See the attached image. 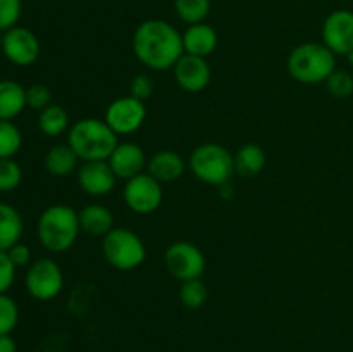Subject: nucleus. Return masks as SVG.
<instances>
[{
  "label": "nucleus",
  "mask_w": 353,
  "mask_h": 352,
  "mask_svg": "<svg viewBox=\"0 0 353 352\" xmlns=\"http://www.w3.org/2000/svg\"><path fill=\"white\" fill-rule=\"evenodd\" d=\"M131 45L138 61L152 71L172 69L185 54L183 33L164 19H147L138 24Z\"/></svg>",
  "instance_id": "obj_1"
},
{
  "label": "nucleus",
  "mask_w": 353,
  "mask_h": 352,
  "mask_svg": "<svg viewBox=\"0 0 353 352\" xmlns=\"http://www.w3.org/2000/svg\"><path fill=\"white\" fill-rule=\"evenodd\" d=\"M78 211L65 204H54L47 207L38 217V240L47 251L54 254L68 252L79 237Z\"/></svg>",
  "instance_id": "obj_2"
},
{
  "label": "nucleus",
  "mask_w": 353,
  "mask_h": 352,
  "mask_svg": "<svg viewBox=\"0 0 353 352\" xmlns=\"http://www.w3.org/2000/svg\"><path fill=\"white\" fill-rule=\"evenodd\" d=\"M68 144L83 162H88L107 161L119 140L103 119L83 117L69 128Z\"/></svg>",
  "instance_id": "obj_3"
},
{
  "label": "nucleus",
  "mask_w": 353,
  "mask_h": 352,
  "mask_svg": "<svg viewBox=\"0 0 353 352\" xmlns=\"http://www.w3.org/2000/svg\"><path fill=\"white\" fill-rule=\"evenodd\" d=\"M286 69L302 85H319L336 71V55L323 41H305L290 52Z\"/></svg>",
  "instance_id": "obj_4"
},
{
  "label": "nucleus",
  "mask_w": 353,
  "mask_h": 352,
  "mask_svg": "<svg viewBox=\"0 0 353 352\" xmlns=\"http://www.w3.org/2000/svg\"><path fill=\"white\" fill-rule=\"evenodd\" d=\"M190 169L196 179L212 186L230 183L234 173V155L224 145L202 144L192 152Z\"/></svg>",
  "instance_id": "obj_5"
},
{
  "label": "nucleus",
  "mask_w": 353,
  "mask_h": 352,
  "mask_svg": "<svg viewBox=\"0 0 353 352\" xmlns=\"http://www.w3.org/2000/svg\"><path fill=\"white\" fill-rule=\"evenodd\" d=\"M102 254L107 264L119 271L140 268L147 259L143 240L130 228H112L102 238Z\"/></svg>",
  "instance_id": "obj_6"
},
{
  "label": "nucleus",
  "mask_w": 353,
  "mask_h": 352,
  "mask_svg": "<svg viewBox=\"0 0 353 352\" xmlns=\"http://www.w3.org/2000/svg\"><path fill=\"white\" fill-rule=\"evenodd\" d=\"M24 285L33 299L47 302L59 297L64 289V273L54 259L40 257L28 268Z\"/></svg>",
  "instance_id": "obj_7"
},
{
  "label": "nucleus",
  "mask_w": 353,
  "mask_h": 352,
  "mask_svg": "<svg viewBox=\"0 0 353 352\" xmlns=\"http://www.w3.org/2000/svg\"><path fill=\"white\" fill-rule=\"evenodd\" d=\"M164 264L172 278L179 282L202 278L205 273L207 261L203 252L195 244L186 240L172 242L164 254Z\"/></svg>",
  "instance_id": "obj_8"
},
{
  "label": "nucleus",
  "mask_w": 353,
  "mask_h": 352,
  "mask_svg": "<svg viewBox=\"0 0 353 352\" xmlns=\"http://www.w3.org/2000/svg\"><path fill=\"white\" fill-rule=\"evenodd\" d=\"M123 199L128 209L134 214H152L161 207L164 200L162 183L148 173H140L124 183Z\"/></svg>",
  "instance_id": "obj_9"
},
{
  "label": "nucleus",
  "mask_w": 353,
  "mask_h": 352,
  "mask_svg": "<svg viewBox=\"0 0 353 352\" xmlns=\"http://www.w3.org/2000/svg\"><path fill=\"white\" fill-rule=\"evenodd\" d=\"M145 119H147L145 102L131 95L119 97L114 102H110L105 109V116H103V121L109 124L110 130L117 137L137 133L143 126Z\"/></svg>",
  "instance_id": "obj_10"
},
{
  "label": "nucleus",
  "mask_w": 353,
  "mask_h": 352,
  "mask_svg": "<svg viewBox=\"0 0 353 352\" xmlns=\"http://www.w3.org/2000/svg\"><path fill=\"white\" fill-rule=\"evenodd\" d=\"M0 50L14 66L26 68L38 61L41 47L33 31L23 26H14L2 35Z\"/></svg>",
  "instance_id": "obj_11"
},
{
  "label": "nucleus",
  "mask_w": 353,
  "mask_h": 352,
  "mask_svg": "<svg viewBox=\"0 0 353 352\" xmlns=\"http://www.w3.org/2000/svg\"><path fill=\"white\" fill-rule=\"evenodd\" d=\"M323 43L333 52L334 55H345L347 57L353 52V12L348 9L333 10L324 19Z\"/></svg>",
  "instance_id": "obj_12"
},
{
  "label": "nucleus",
  "mask_w": 353,
  "mask_h": 352,
  "mask_svg": "<svg viewBox=\"0 0 353 352\" xmlns=\"http://www.w3.org/2000/svg\"><path fill=\"white\" fill-rule=\"evenodd\" d=\"M76 179L83 192L90 197H105L116 188L117 176L109 161L83 162L76 171Z\"/></svg>",
  "instance_id": "obj_13"
},
{
  "label": "nucleus",
  "mask_w": 353,
  "mask_h": 352,
  "mask_svg": "<svg viewBox=\"0 0 353 352\" xmlns=\"http://www.w3.org/2000/svg\"><path fill=\"white\" fill-rule=\"evenodd\" d=\"M174 79L181 90L188 93H199L209 86L212 71L205 57L183 54L172 68Z\"/></svg>",
  "instance_id": "obj_14"
},
{
  "label": "nucleus",
  "mask_w": 353,
  "mask_h": 352,
  "mask_svg": "<svg viewBox=\"0 0 353 352\" xmlns=\"http://www.w3.org/2000/svg\"><path fill=\"white\" fill-rule=\"evenodd\" d=\"M107 161H109L112 171L116 173L117 179L128 182L133 176L145 173L143 169H147L148 159L145 155L143 148L138 144H133V141H123L121 144L119 141Z\"/></svg>",
  "instance_id": "obj_15"
},
{
  "label": "nucleus",
  "mask_w": 353,
  "mask_h": 352,
  "mask_svg": "<svg viewBox=\"0 0 353 352\" xmlns=\"http://www.w3.org/2000/svg\"><path fill=\"white\" fill-rule=\"evenodd\" d=\"M219 45L217 31L205 21L199 24H190L183 33V48L185 54L199 55V57H209L214 54Z\"/></svg>",
  "instance_id": "obj_16"
},
{
  "label": "nucleus",
  "mask_w": 353,
  "mask_h": 352,
  "mask_svg": "<svg viewBox=\"0 0 353 352\" xmlns=\"http://www.w3.org/2000/svg\"><path fill=\"white\" fill-rule=\"evenodd\" d=\"M186 171V162L178 152L174 150H159L148 159L147 173L154 176L157 182L172 183L181 178Z\"/></svg>",
  "instance_id": "obj_17"
},
{
  "label": "nucleus",
  "mask_w": 353,
  "mask_h": 352,
  "mask_svg": "<svg viewBox=\"0 0 353 352\" xmlns=\"http://www.w3.org/2000/svg\"><path fill=\"white\" fill-rule=\"evenodd\" d=\"M79 226L90 237L103 238L114 226V214L109 207L102 204H88L78 211Z\"/></svg>",
  "instance_id": "obj_18"
},
{
  "label": "nucleus",
  "mask_w": 353,
  "mask_h": 352,
  "mask_svg": "<svg viewBox=\"0 0 353 352\" xmlns=\"http://www.w3.org/2000/svg\"><path fill=\"white\" fill-rule=\"evenodd\" d=\"M26 107V88L14 79H0V119H16Z\"/></svg>",
  "instance_id": "obj_19"
},
{
  "label": "nucleus",
  "mask_w": 353,
  "mask_h": 352,
  "mask_svg": "<svg viewBox=\"0 0 353 352\" xmlns=\"http://www.w3.org/2000/svg\"><path fill=\"white\" fill-rule=\"evenodd\" d=\"M23 216L14 206L0 202V252H7L12 245L19 244L23 237Z\"/></svg>",
  "instance_id": "obj_20"
},
{
  "label": "nucleus",
  "mask_w": 353,
  "mask_h": 352,
  "mask_svg": "<svg viewBox=\"0 0 353 352\" xmlns=\"http://www.w3.org/2000/svg\"><path fill=\"white\" fill-rule=\"evenodd\" d=\"M264 148L259 144H245L234 154V173L241 178H254L261 175L265 168Z\"/></svg>",
  "instance_id": "obj_21"
},
{
  "label": "nucleus",
  "mask_w": 353,
  "mask_h": 352,
  "mask_svg": "<svg viewBox=\"0 0 353 352\" xmlns=\"http://www.w3.org/2000/svg\"><path fill=\"white\" fill-rule=\"evenodd\" d=\"M81 159L78 157L74 150L69 147V144H57L48 148L45 154V169L50 176H68L78 169Z\"/></svg>",
  "instance_id": "obj_22"
},
{
  "label": "nucleus",
  "mask_w": 353,
  "mask_h": 352,
  "mask_svg": "<svg viewBox=\"0 0 353 352\" xmlns=\"http://www.w3.org/2000/svg\"><path fill=\"white\" fill-rule=\"evenodd\" d=\"M38 128L47 137H61L71 128L68 110L59 104H50L38 114Z\"/></svg>",
  "instance_id": "obj_23"
},
{
  "label": "nucleus",
  "mask_w": 353,
  "mask_h": 352,
  "mask_svg": "<svg viewBox=\"0 0 353 352\" xmlns=\"http://www.w3.org/2000/svg\"><path fill=\"white\" fill-rule=\"evenodd\" d=\"M210 7H212L210 0H174L176 14L188 26L203 23L210 14Z\"/></svg>",
  "instance_id": "obj_24"
},
{
  "label": "nucleus",
  "mask_w": 353,
  "mask_h": 352,
  "mask_svg": "<svg viewBox=\"0 0 353 352\" xmlns=\"http://www.w3.org/2000/svg\"><path fill=\"white\" fill-rule=\"evenodd\" d=\"M23 145V133L14 121L0 119V159L14 157Z\"/></svg>",
  "instance_id": "obj_25"
},
{
  "label": "nucleus",
  "mask_w": 353,
  "mask_h": 352,
  "mask_svg": "<svg viewBox=\"0 0 353 352\" xmlns=\"http://www.w3.org/2000/svg\"><path fill=\"white\" fill-rule=\"evenodd\" d=\"M207 297H209V290L202 278L188 280L179 286V300L186 309H200L207 302Z\"/></svg>",
  "instance_id": "obj_26"
},
{
  "label": "nucleus",
  "mask_w": 353,
  "mask_h": 352,
  "mask_svg": "<svg viewBox=\"0 0 353 352\" xmlns=\"http://www.w3.org/2000/svg\"><path fill=\"white\" fill-rule=\"evenodd\" d=\"M19 323V306L7 293H0V335H10Z\"/></svg>",
  "instance_id": "obj_27"
},
{
  "label": "nucleus",
  "mask_w": 353,
  "mask_h": 352,
  "mask_svg": "<svg viewBox=\"0 0 353 352\" xmlns=\"http://www.w3.org/2000/svg\"><path fill=\"white\" fill-rule=\"evenodd\" d=\"M23 182V169L14 157L0 159V192H12Z\"/></svg>",
  "instance_id": "obj_28"
},
{
  "label": "nucleus",
  "mask_w": 353,
  "mask_h": 352,
  "mask_svg": "<svg viewBox=\"0 0 353 352\" xmlns=\"http://www.w3.org/2000/svg\"><path fill=\"white\" fill-rule=\"evenodd\" d=\"M327 92L336 99H348L353 95V76L348 71L336 69L330 78L326 79Z\"/></svg>",
  "instance_id": "obj_29"
},
{
  "label": "nucleus",
  "mask_w": 353,
  "mask_h": 352,
  "mask_svg": "<svg viewBox=\"0 0 353 352\" xmlns=\"http://www.w3.org/2000/svg\"><path fill=\"white\" fill-rule=\"evenodd\" d=\"M21 12H23L21 0H0V31L6 33L10 28L17 26Z\"/></svg>",
  "instance_id": "obj_30"
},
{
  "label": "nucleus",
  "mask_w": 353,
  "mask_h": 352,
  "mask_svg": "<svg viewBox=\"0 0 353 352\" xmlns=\"http://www.w3.org/2000/svg\"><path fill=\"white\" fill-rule=\"evenodd\" d=\"M52 104V92L48 90V86L40 85H31L26 88V106L33 110H43L45 107H48Z\"/></svg>",
  "instance_id": "obj_31"
},
{
  "label": "nucleus",
  "mask_w": 353,
  "mask_h": 352,
  "mask_svg": "<svg viewBox=\"0 0 353 352\" xmlns=\"http://www.w3.org/2000/svg\"><path fill=\"white\" fill-rule=\"evenodd\" d=\"M154 93V81L148 75H137L131 78L130 81V95L138 100H147L150 99Z\"/></svg>",
  "instance_id": "obj_32"
},
{
  "label": "nucleus",
  "mask_w": 353,
  "mask_h": 352,
  "mask_svg": "<svg viewBox=\"0 0 353 352\" xmlns=\"http://www.w3.org/2000/svg\"><path fill=\"white\" fill-rule=\"evenodd\" d=\"M16 266L7 252H0V293H7L16 280Z\"/></svg>",
  "instance_id": "obj_33"
},
{
  "label": "nucleus",
  "mask_w": 353,
  "mask_h": 352,
  "mask_svg": "<svg viewBox=\"0 0 353 352\" xmlns=\"http://www.w3.org/2000/svg\"><path fill=\"white\" fill-rule=\"evenodd\" d=\"M10 261L14 262L16 268H24V266L31 264V248L26 244H16L7 251Z\"/></svg>",
  "instance_id": "obj_34"
},
{
  "label": "nucleus",
  "mask_w": 353,
  "mask_h": 352,
  "mask_svg": "<svg viewBox=\"0 0 353 352\" xmlns=\"http://www.w3.org/2000/svg\"><path fill=\"white\" fill-rule=\"evenodd\" d=\"M0 352H17V345L10 335H0Z\"/></svg>",
  "instance_id": "obj_35"
},
{
  "label": "nucleus",
  "mask_w": 353,
  "mask_h": 352,
  "mask_svg": "<svg viewBox=\"0 0 353 352\" xmlns=\"http://www.w3.org/2000/svg\"><path fill=\"white\" fill-rule=\"evenodd\" d=\"M217 188H219V197H223V199H231V197L234 195L233 186H231V182L230 183H224V185L217 186Z\"/></svg>",
  "instance_id": "obj_36"
},
{
  "label": "nucleus",
  "mask_w": 353,
  "mask_h": 352,
  "mask_svg": "<svg viewBox=\"0 0 353 352\" xmlns=\"http://www.w3.org/2000/svg\"><path fill=\"white\" fill-rule=\"evenodd\" d=\"M347 59H348V62H350V64L353 66V52H350V54L347 55Z\"/></svg>",
  "instance_id": "obj_37"
}]
</instances>
